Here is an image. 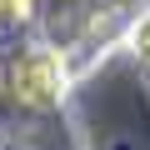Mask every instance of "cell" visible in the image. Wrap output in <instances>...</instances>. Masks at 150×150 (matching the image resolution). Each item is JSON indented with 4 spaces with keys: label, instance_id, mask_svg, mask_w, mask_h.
Segmentation results:
<instances>
[{
    "label": "cell",
    "instance_id": "cell-1",
    "mask_svg": "<svg viewBox=\"0 0 150 150\" xmlns=\"http://www.w3.org/2000/svg\"><path fill=\"white\" fill-rule=\"evenodd\" d=\"M60 60L50 55V50H30L20 65H15V95L25 100V105H55L60 100Z\"/></svg>",
    "mask_w": 150,
    "mask_h": 150
},
{
    "label": "cell",
    "instance_id": "cell-2",
    "mask_svg": "<svg viewBox=\"0 0 150 150\" xmlns=\"http://www.w3.org/2000/svg\"><path fill=\"white\" fill-rule=\"evenodd\" d=\"M130 45H135V55L150 65V15H140V25L130 30Z\"/></svg>",
    "mask_w": 150,
    "mask_h": 150
}]
</instances>
